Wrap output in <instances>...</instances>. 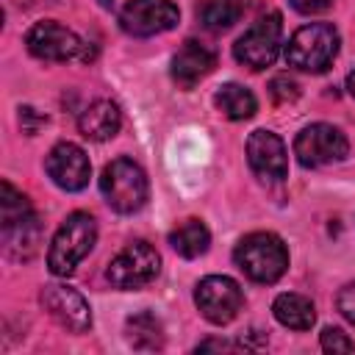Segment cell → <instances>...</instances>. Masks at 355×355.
<instances>
[{
  "label": "cell",
  "instance_id": "6da1fadb",
  "mask_svg": "<svg viewBox=\"0 0 355 355\" xmlns=\"http://www.w3.org/2000/svg\"><path fill=\"white\" fill-rule=\"evenodd\" d=\"M0 225L3 247L8 258L28 261L39 247V219L25 194H19L8 180L0 186Z\"/></svg>",
  "mask_w": 355,
  "mask_h": 355
},
{
  "label": "cell",
  "instance_id": "7a4b0ae2",
  "mask_svg": "<svg viewBox=\"0 0 355 355\" xmlns=\"http://www.w3.org/2000/svg\"><path fill=\"white\" fill-rule=\"evenodd\" d=\"M97 241V222L92 214L86 211H75L69 214L61 227L55 230L53 241H50V252H47V266L53 275L67 277L75 272V266L92 252Z\"/></svg>",
  "mask_w": 355,
  "mask_h": 355
},
{
  "label": "cell",
  "instance_id": "3957f363",
  "mask_svg": "<svg viewBox=\"0 0 355 355\" xmlns=\"http://www.w3.org/2000/svg\"><path fill=\"white\" fill-rule=\"evenodd\" d=\"M236 266L255 283H275L288 269V250L280 236L269 230H258L244 236L236 244Z\"/></svg>",
  "mask_w": 355,
  "mask_h": 355
},
{
  "label": "cell",
  "instance_id": "277c9868",
  "mask_svg": "<svg viewBox=\"0 0 355 355\" xmlns=\"http://www.w3.org/2000/svg\"><path fill=\"white\" fill-rule=\"evenodd\" d=\"M338 31L330 22H311L291 33L286 44V61L302 72H324L338 55Z\"/></svg>",
  "mask_w": 355,
  "mask_h": 355
},
{
  "label": "cell",
  "instance_id": "5b68a950",
  "mask_svg": "<svg viewBox=\"0 0 355 355\" xmlns=\"http://www.w3.org/2000/svg\"><path fill=\"white\" fill-rule=\"evenodd\" d=\"M100 191L116 214H136L147 202L150 186L139 164H133L130 158H116L105 164L100 175Z\"/></svg>",
  "mask_w": 355,
  "mask_h": 355
},
{
  "label": "cell",
  "instance_id": "8992f818",
  "mask_svg": "<svg viewBox=\"0 0 355 355\" xmlns=\"http://www.w3.org/2000/svg\"><path fill=\"white\" fill-rule=\"evenodd\" d=\"M280 39H283V17L280 11H269L258 17L233 44V55L239 64L250 69H266L275 64L280 53Z\"/></svg>",
  "mask_w": 355,
  "mask_h": 355
},
{
  "label": "cell",
  "instance_id": "52a82bcc",
  "mask_svg": "<svg viewBox=\"0 0 355 355\" xmlns=\"http://www.w3.org/2000/svg\"><path fill=\"white\" fill-rule=\"evenodd\" d=\"M158 272H161V255L155 252V247L147 241H130L125 250H119L111 258L105 277L114 288L133 291V288L153 283Z\"/></svg>",
  "mask_w": 355,
  "mask_h": 355
},
{
  "label": "cell",
  "instance_id": "ba28073f",
  "mask_svg": "<svg viewBox=\"0 0 355 355\" xmlns=\"http://www.w3.org/2000/svg\"><path fill=\"white\" fill-rule=\"evenodd\" d=\"M25 44H28L31 55H36L42 61H89L92 58L86 42L75 31L64 28L55 19L36 22L25 33Z\"/></svg>",
  "mask_w": 355,
  "mask_h": 355
},
{
  "label": "cell",
  "instance_id": "9c48e42d",
  "mask_svg": "<svg viewBox=\"0 0 355 355\" xmlns=\"http://www.w3.org/2000/svg\"><path fill=\"white\" fill-rule=\"evenodd\" d=\"M347 153H349L347 136L336 125H327V122H313V125L302 128L294 139V155L308 169L336 164V161L347 158Z\"/></svg>",
  "mask_w": 355,
  "mask_h": 355
},
{
  "label": "cell",
  "instance_id": "30bf717a",
  "mask_svg": "<svg viewBox=\"0 0 355 355\" xmlns=\"http://www.w3.org/2000/svg\"><path fill=\"white\" fill-rule=\"evenodd\" d=\"M194 302L200 313L214 324H227L239 316L244 305L241 286L227 275H208L194 288Z\"/></svg>",
  "mask_w": 355,
  "mask_h": 355
},
{
  "label": "cell",
  "instance_id": "8fae6325",
  "mask_svg": "<svg viewBox=\"0 0 355 355\" xmlns=\"http://www.w3.org/2000/svg\"><path fill=\"white\" fill-rule=\"evenodd\" d=\"M180 11L172 0H128L119 11V25L130 36H155L172 31Z\"/></svg>",
  "mask_w": 355,
  "mask_h": 355
},
{
  "label": "cell",
  "instance_id": "7c38bea8",
  "mask_svg": "<svg viewBox=\"0 0 355 355\" xmlns=\"http://www.w3.org/2000/svg\"><path fill=\"white\" fill-rule=\"evenodd\" d=\"M247 161L250 169L263 180V183H280L288 175V153L286 144L277 133L272 130H252L247 139Z\"/></svg>",
  "mask_w": 355,
  "mask_h": 355
},
{
  "label": "cell",
  "instance_id": "4fadbf2b",
  "mask_svg": "<svg viewBox=\"0 0 355 355\" xmlns=\"http://www.w3.org/2000/svg\"><path fill=\"white\" fill-rule=\"evenodd\" d=\"M42 305L69 333H86L92 327V308H89V302L83 300L80 291H75V288H69L64 283L44 286L42 288Z\"/></svg>",
  "mask_w": 355,
  "mask_h": 355
},
{
  "label": "cell",
  "instance_id": "5bb4252c",
  "mask_svg": "<svg viewBox=\"0 0 355 355\" xmlns=\"http://www.w3.org/2000/svg\"><path fill=\"white\" fill-rule=\"evenodd\" d=\"M44 169H47L50 180L58 189H64V191H80V189H86L89 175H92L89 155L78 144H72V141H58L47 153Z\"/></svg>",
  "mask_w": 355,
  "mask_h": 355
},
{
  "label": "cell",
  "instance_id": "9a60e30c",
  "mask_svg": "<svg viewBox=\"0 0 355 355\" xmlns=\"http://www.w3.org/2000/svg\"><path fill=\"white\" fill-rule=\"evenodd\" d=\"M216 67V55L214 50H208L205 44L189 39L183 42V47L175 53L172 58V78L180 89H191L197 80H202L211 69Z\"/></svg>",
  "mask_w": 355,
  "mask_h": 355
},
{
  "label": "cell",
  "instance_id": "2e32d148",
  "mask_svg": "<svg viewBox=\"0 0 355 355\" xmlns=\"http://www.w3.org/2000/svg\"><path fill=\"white\" fill-rule=\"evenodd\" d=\"M119 125H122V114H119V105L111 100H94L78 116V130L89 141H105V139L116 136Z\"/></svg>",
  "mask_w": 355,
  "mask_h": 355
},
{
  "label": "cell",
  "instance_id": "e0dca14e",
  "mask_svg": "<svg viewBox=\"0 0 355 355\" xmlns=\"http://www.w3.org/2000/svg\"><path fill=\"white\" fill-rule=\"evenodd\" d=\"M272 313L275 319L288 327V330H311L313 322H316V308L308 297L302 294H294V291H286L280 294L275 302H272Z\"/></svg>",
  "mask_w": 355,
  "mask_h": 355
},
{
  "label": "cell",
  "instance_id": "ac0fdd59",
  "mask_svg": "<svg viewBox=\"0 0 355 355\" xmlns=\"http://www.w3.org/2000/svg\"><path fill=\"white\" fill-rule=\"evenodd\" d=\"M169 244L178 255L183 258H197L208 250L211 244V233L200 219H183L172 233H169Z\"/></svg>",
  "mask_w": 355,
  "mask_h": 355
},
{
  "label": "cell",
  "instance_id": "d6986e66",
  "mask_svg": "<svg viewBox=\"0 0 355 355\" xmlns=\"http://www.w3.org/2000/svg\"><path fill=\"white\" fill-rule=\"evenodd\" d=\"M214 103H216V108L227 116V119H250L255 111H258V100H255V94L247 89V86H241V83H225L219 92H216V97H214Z\"/></svg>",
  "mask_w": 355,
  "mask_h": 355
},
{
  "label": "cell",
  "instance_id": "ffe728a7",
  "mask_svg": "<svg viewBox=\"0 0 355 355\" xmlns=\"http://www.w3.org/2000/svg\"><path fill=\"white\" fill-rule=\"evenodd\" d=\"M197 17H200L202 28L219 33V31H227L239 22L241 3L239 0H202V6L197 8Z\"/></svg>",
  "mask_w": 355,
  "mask_h": 355
},
{
  "label": "cell",
  "instance_id": "44dd1931",
  "mask_svg": "<svg viewBox=\"0 0 355 355\" xmlns=\"http://www.w3.org/2000/svg\"><path fill=\"white\" fill-rule=\"evenodd\" d=\"M128 341L136 349H161L164 347V327L153 313H136L128 319Z\"/></svg>",
  "mask_w": 355,
  "mask_h": 355
},
{
  "label": "cell",
  "instance_id": "7402d4cb",
  "mask_svg": "<svg viewBox=\"0 0 355 355\" xmlns=\"http://www.w3.org/2000/svg\"><path fill=\"white\" fill-rule=\"evenodd\" d=\"M269 94H272V100L277 105H286V103H294L300 97V86L288 75H275L272 83H269Z\"/></svg>",
  "mask_w": 355,
  "mask_h": 355
},
{
  "label": "cell",
  "instance_id": "603a6c76",
  "mask_svg": "<svg viewBox=\"0 0 355 355\" xmlns=\"http://www.w3.org/2000/svg\"><path fill=\"white\" fill-rule=\"evenodd\" d=\"M319 344H322L324 352H333V355H336V352H352V349H355V341H352L341 327H324Z\"/></svg>",
  "mask_w": 355,
  "mask_h": 355
},
{
  "label": "cell",
  "instance_id": "cb8c5ba5",
  "mask_svg": "<svg viewBox=\"0 0 355 355\" xmlns=\"http://www.w3.org/2000/svg\"><path fill=\"white\" fill-rule=\"evenodd\" d=\"M336 305H338L341 316H344L347 322H352V324H355V283H347V286L338 291Z\"/></svg>",
  "mask_w": 355,
  "mask_h": 355
},
{
  "label": "cell",
  "instance_id": "d4e9b609",
  "mask_svg": "<svg viewBox=\"0 0 355 355\" xmlns=\"http://www.w3.org/2000/svg\"><path fill=\"white\" fill-rule=\"evenodd\" d=\"M300 14H319L324 8H330L333 0H288Z\"/></svg>",
  "mask_w": 355,
  "mask_h": 355
},
{
  "label": "cell",
  "instance_id": "484cf974",
  "mask_svg": "<svg viewBox=\"0 0 355 355\" xmlns=\"http://www.w3.org/2000/svg\"><path fill=\"white\" fill-rule=\"evenodd\" d=\"M19 122L25 125V130H28V133H36V128H39V125H44L47 119H44V116H39V114H33V108H22Z\"/></svg>",
  "mask_w": 355,
  "mask_h": 355
},
{
  "label": "cell",
  "instance_id": "4316f807",
  "mask_svg": "<svg viewBox=\"0 0 355 355\" xmlns=\"http://www.w3.org/2000/svg\"><path fill=\"white\" fill-rule=\"evenodd\" d=\"M205 349H227V344L225 341H202V344H197V352H205Z\"/></svg>",
  "mask_w": 355,
  "mask_h": 355
},
{
  "label": "cell",
  "instance_id": "83f0119b",
  "mask_svg": "<svg viewBox=\"0 0 355 355\" xmlns=\"http://www.w3.org/2000/svg\"><path fill=\"white\" fill-rule=\"evenodd\" d=\"M347 92H349V94L355 97V69H352V72L347 75Z\"/></svg>",
  "mask_w": 355,
  "mask_h": 355
},
{
  "label": "cell",
  "instance_id": "f1b7e54d",
  "mask_svg": "<svg viewBox=\"0 0 355 355\" xmlns=\"http://www.w3.org/2000/svg\"><path fill=\"white\" fill-rule=\"evenodd\" d=\"M111 3H114V0H100V6H105V8H108Z\"/></svg>",
  "mask_w": 355,
  "mask_h": 355
}]
</instances>
